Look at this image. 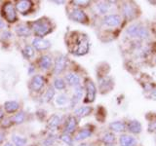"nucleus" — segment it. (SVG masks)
Returning a JSON list of instances; mask_svg holds the SVG:
<instances>
[{
    "label": "nucleus",
    "mask_w": 156,
    "mask_h": 146,
    "mask_svg": "<svg viewBox=\"0 0 156 146\" xmlns=\"http://www.w3.org/2000/svg\"><path fill=\"white\" fill-rule=\"evenodd\" d=\"M68 49L71 54L78 57L84 56L90 50V42L88 37L82 33H72L68 41Z\"/></svg>",
    "instance_id": "1"
},
{
    "label": "nucleus",
    "mask_w": 156,
    "mask_h": 146,
    "mask_svg": "<svg viewBox=\"0 0 156 146\" xmlns=\"http://www.w3.org/2000/svg\"><path fill=\"white\" fill-rule=\"evenodd\" d=\"M126 34L129 37L139 39V40H145L149 37V31L141 23H132L126 28Z\"/></svg>",
    "instance_id": "2"
},
{
    "label": "nucleus",
    "mask_w": 156,
    "mask_h": 146,
    "mask_svg": "<svg viewBox=\"0 0 156 146\" xmlns=\"http://www.w3.org/2000/svg\"><path fill=\"white\" fill-rule=\"evenodd\" d=\"M31 28H32L33 33L39 38H42L43 36L47 35V34H49L53 30L51 22L45 18L39 19L37 21L33 22Z\"/></svg>",
    "instance_id": "3"
},
{
    "label": "nucleus",
    "mask_w": 156,
    "mask_h": 146,
    "mask_svg": "<svg viewBox=\"0 0 156 146\" xmlns=\"http://www.w3.org/2000/svg\"><path fill=\"white\" fill-rule=\"evenodd\" d=\"M68 18H69L73 22L80 23L83 24H87L88 23H89V18H88L86 13L79 8L71 9L70 11L68 12Z\"/></svg>",
    "instance_id": "4"
},
{
    "label": "nucleus",
    "mask_w": 156,
    "mask_h": 146,
    "mask_svg": "<svg viewBox=\"0 0 156 146\" xmlns=\"http://www.w3.org/2000/svg\"><path fill=\"white\" fill-rule=\"evenodd\" d=\"M2 15L7 22L9 23H15L17 21V12L16 8L11 2L5 3L2 6Z\"/></svg>",
    "instance_id": "5"
},
{
    "label": "nucleus",
    "mask_w": 156,
    "mask_h": 146,
    "mask_svg": "<svg viewBox=\"0 0 156 146\" xmlns=\"http://www.w3.org/2000/svg\"><path fill=\"white\" fill-rule=\"evenodd\" d=\"M85 90H86V96L84 101L86 103H92V102H94L97 96V88L95 83L90 79H86Z\"/></svg>",
    "instance_id": "6"
},
{
    "label": "nucleus",
    "mask_w": 156,
    "mask_h": 146,
    "mask_svg": "<svg viewBox=\"0 0 156 146\" xmlns=\"http://www.w3.org/2000/svg\"><path fill=\"white\" fill-rule=\"evenodd\" d=\"M122 14L127 19H134L139 16L138 7L136 6V4L132 2L124 3L122 6Z\"/></svg>",
    "instance_id": "7"
},
{
    "label": "nucleus",
    "mask_w": 156,
    "mask_h": 146,
    "mask_svg": "<svg viewBox=\"0 0 156 146\" xmlns=\"http://www.w3.org/2000/svg\"><path fill=\"white\" fill-rule=\"evenodd\" d=\"M122 23V17L118 14L105 15L102 19V23L107 27H117Z\"/></svg>",
    "instance_id": "8"
},
{
    "label": "nucleus",
    "mask_w": 156,
    "mask_h": 146,
    "mask_svg": "<svg viewBox=\"0 0 156 146\" xmlns=\"http://www.w3.org/2000/svg\"><path fill=\"white\" fill-rule=\"evenodd\" d=\"M67 65V57L65 55H60L55 61V65H54V73L55 74H61V73L66 69Z\"/></svg>",
    "instance_id": "9"
},
{
    "label": "nucleus",
    "mask_w": 156,
    "mask_h": 146,
    "mask_svg": "<svg viewBox=\"0 0 156 146\" xmlns=\"http://www.w3.org/2000/svg\"><path fill=\"white\" fill-rule=\"evenodd\" d=\"M114 87V81L111 77L105 76L100 80V90L102 94L107 92H110Z\"/></svg>",
    "instance_id": "10"
},
{
    "label": "nucleus",
    "mask_w": 156,
    "mask_h": 146,
    "mask_svg": "<svg viewBox=\"0 0 156 146\" xmlns=\"http://www.w3.org/2000/svg\"><path fill=\"white\" fill-rule=\"evenodd\" d=\"M45 85V79L42 75H34L30 81V89L33 92H39Z\"/></svg>",
    "instance_id": "11"
},
{
    "label": "nucleus",
    "mask_w": 156,
    "mask_h": 146,
    "mask_svg": "<svg viewBox=\"0 0 156 146\" xmlns=\"http://www.w3.org/2000/svg\"><path fill=\"white\" fill-rule=\"evenodd\" d=\"M32 8V2L29 0H20L16 3V10L23 15L27 14Z\"/></svg>",
    "instance_id": "12"
},
{
    "label": "nucleus",
    "mask_w": 156,
    "mask_h": 146,
    "mask_svg": "<svg viewBox=\"0 0 156 146\" xmlns=\"http://www.w3.org/2000/svg\"><path fill=\"white\" fill-rule=\"evenodd\" d=\"M32 46L38 51H43V50H47V49L50 48L51 43L43 38L36 37L32 40Z\"/></svg>",
    "instance_id": "13"
},
{
    "label": "nucleus",
    "mask_w": 156,
    "mask_h": 146,
    "mask_svg": "<svg viewBox=\"0 0 156 146\" xmlns=\"http://www.w3.org/2000/svg\"><path fill=\"white\" fill-rule=\"evenodd\" d=\"M77 118L75 116H69L66 120V127H65V133L70 134L72 133H74L76 128H77Z\"/></svg>",
    "instance_id": "14"
},
{
    "label": "nucleus",
    "mask_w": 156,
    "mask_h": 146,
    "mask_svg": "<svg viewBox=\"0 0 156 146\" xmlns=\"http://www.w3.org/2000/svg\"><path fill=\"white\" fill-rule=\"evenodd\" d=\"M119 144L120 146H136L138 141L131 134H122L119 137Z\"/></svg>",
    "instance_id": "15"
},
{
    "label": "nucleus",
    "mask_w": 156,
    "mask_h": 146,
    "mask_svg": "<svg viewBox=\"0 0 156 146\" xmlns=\"http://www.w3.org/2000/svg\"><path fill=\"white\" fill-rule=\"evenodd\" d=\"M112 3L110 1H101L97 3V5H95V9L96 12L100 15H105L106 13H108L110 11V9L112 7Z\"/></svg>",
    "instance_id": "16"
},
{
    "label": "nucleus",
    "mask_w": 156,
    "mask_h": 146,
    "mask_svg": "<svg viewBox=\"0 0 156 146\" xmlns=\"http://www.w3.org/2000/svg\"><path fill=\"white\" fill-rule=\"evenodd\" d=\"M66 83H67L68 85L71 86V87H79L80 86V83H81V78L80 76L76 74V73H67L66 75Z\"/></svg>",
    "instance_id": "17"
},
{
    "label": "nucleus",
    "mask_w": 156,
    "mask_h": 146,
    "mask_svg": "<svg viewBox=\"0 0 156 146\" xmlns=\"http://www.w3.org/2000/svg\"><path fill=\"white\" fill-rule=\"evenodd\" d=\"M143 127L138 120H132L127 125V130L133 134H139L141 133Z\"/></svg>",
    "instance_id": "18"
},
{
    "label": "nucleus",
    "mask_w": 156,
    "mask_h": 146,
    "mask_svg": "<svg viewBox=\"0 0 156 146\" xmlns=\"http://www.w3.org/2000/svg\"><path fill=\"white\" fill-rule=\"evenodd\" d=\"M15 31L18 34L20 37H28L31 35V29L28 27L27 24L24 23H20L15 28Z\"/></svg>",
    "instance_id": "19"
},
{
    "label": "nucleus",
    "mask_w": 156,
    "mask_h": 146,
    "mask_svg": "<svg viewBox=\"0 0 156 146\" xmlns=\"http://www.w3.org/2000/svg\"><path fill=\"white\" fill-rule=\"evenodd\" d=\"M83 92H84V90H83V88L81 86L76 87L74 89L72 97L70 99V106L71 107H74L78 102L81 100L82 96H83Z\"/></svg>",
    "instance_id": "20"
},
{
    "label": "nucleus",
    "mask_w": 156,
    "mask_h": 146,
    "mask_svg": "<svg viewBox=\"0 0 156 146\" xmlns=\"http://www.w3.org/2000/svg\"><path fill=\"white\" fill-rule=\"evenodd\" d=\"M39 67L43 70H48L50 69L53 65V60L50 56L44 55L40 58H39Z\"/></svg>",
    "instance_id": "21"
},
{
    "label": "nucleus",
    "mask_w": 156,
    "mask_h": 146,
    "mask_svg": "<svg viewBox=\"0 0 156 146\" xmlns=\"http://www.w3.org/2000/svg\"><path fill=\"white\" fill-rule=\"evenodd\" d=\"M109 129L114 133H122L127 130V125L123 121H114L109 124Z\"/></svg>",
    "instance_id": "22"
},
{
    "label": "nucleus",
    "mask_w": 156,
    "mask_h": 146,
    "mask_svg": "<svg viewBox=\"0 0 156 146\" xmlns=\"http://www.w3.org/2000/svg\"><path fill=\"white\" fill-rule=\"evenodd\" d=\"M93 111V108L91 106H80L74 110L75 117L78 118H84V117L89 116Z\"/></svg>",
    "instance_id": "23"
},
{
    "label": "nucleus",
    "mask_w": 156,
    "mask_h": 146,
    "mask_svg": "<svg viewBox=\"0 0 156 146\" xmlns=\"http://www.w3.org/2000/svg\"><path fill=\"white\" fill-rule=\"evenodd\" d=\"M19 108H20V104L15 100L6 101L4 103V109L9 114H12V113H15V112H17L19 110Z\"/></svg>",
    "instance_id": "24"
},
{
    "label": "nucleus",
    "mask_w": 156,
    "mask_h": 146,
    "mask_svg": "<svg viewBox=\"0 0 156 146\" xmlns=\"http://www.w3.org/2000/svg\"><path fill=\"white\" fill-rule=\"evenodd\" d=\"M92 130L90 129H87V128H84V129H81L78 133L76 134L75 137H74V140L75 141H82L84 140L88 137H90L92 135Z\"/></svg>",
    "instance_id": "25"
},
{
    "label": "nucleus",
    "mask_w": 156,
    "mask_h": 146,
    "mask_svg": "<svg viewBox=\"0 0 156 146\" xmlns=\"http://www.w3.org/2000/svg\"><path fill=\"white\" fill-rule=\"evenodd\" d=\"M62 123V118L61 116H58V114H53L48 120V127L50 129H58V127L61 125Z\"/></svg>",
    "instance_id": "26"
},
{
    "label": "nucleus",
    "mask_w": 156,
    "mask_h": 146,
    "mask_svg": "<svg viewBox=\"0 0 156 146\" xmlns=\"http://www.w3.org/2000/svg\"><path fill=\"white\" fill-rule=\"evenodd\" d=\"M101 141L104 142L106 146H112L115 142V135L113 133H105L104 135L101 136Z\"/></svg>",
    "instance_id": "27"
},
{
    "label": "nucleus",
    "mask_w": 156,
    "mask_h": 146,
    "mask_svg": "<svg viewBox=\"0 0 156 146\" xmlns=\"http://www.w3.org/2000/svg\"><path fill=\"white\" fill-rule=\"evenodd\" d=\"M70 101V99H68V96L65 94H61L58 95L56 99H55V103L56 105H58V107H62V106H66L68 102Z\"/></svg>",
    "instance_id": "28"
},
{
    "label": "nucleus",
    "mask_w": 156,
    "mask_h": 146,
    "mask_svg": "<svg viewBox=\"0 0 156 146\" xmlns=\"http://www.w3.org/2000/svg\"><path fill=\"white\" fill-rule=\"evenodd\" d=\"M13 143L16 146H26V144L27 143V139L26 137H23V136L20 135H13L12 137Z\"/></svg>",
    "instance_id": "29"
},
{
    "label": "nucleus",
    "mask_w": 156,
    "mask_h": 146,
    "mask_svg": "<svg viewBox=\"0 0 156 146\" xmlns=\"http://www.w3.org/2000/svg\"><path fill=\"white\" fill-rule=\"evenodd\" d=\"M54 88L58 91H62L66 88V81L62 79V78H56L54 80Z\"/></svg>",
    "instance_id": "30"
},
{
    "label": "nucleus",
    "mask_w": 156,
    "mask_h": 146,
    "mask_svg": "<svg viewBox=\"0 0 156 146\" xmlns=\"http://www.w3.org/2000/svg\"><path fill=\"white\" fill-rule=\"evenodd\" d=\"M24 118H26V115H24L23 112H19V113L15 114L12 118V121L15 124H22L23 123Z\"/></svg>",
    "instance_id": "31"
},
{
    "label": "nucleus",
    "mask_w": 156,
    "mask_h": 146,
    "mask_svg": "<svg viewBox=\"0 0 156 146\" xmlns=\"http://www.w3.org/2000/svg\"><path fill=\"white\" fill-rule=\"evenodd\" d=\"M54 96H55V90H54V88L50 87L44 95V99H45V101L49 102L54 99Z\"/></svg>",
    "instance_id": "32"
},
{
    "label": "nucleus",
    "mask_w": 156,
    "mask_h": 146,
    "mask_svg": "<svg viewBox=\"0 0 156 146\" xmlns=\"http://www.w3.org/2000/svg\"><path fill=\"white\" fill-rule=\"evenodd\" d=\"M60 139L62 141H63L65 143H66L68 146H72L73 145V139L72 137L70 136V134H62L61 136H60Z\"/></svg>",
    "instance_id": "33"
},
{
    "label": "nucleus",
    "mask_w": 156,
    "mask_h": 146,
    "mask_svg": "<svg viewBox=\"0 0 156 146\" xmlns=\"http://www.w3.org/2000/svg\"><path fill=\"white\" fill-rule=\"evenodd\" d=\"M23 55L26 57L27 58H31L33 56H34V50H33V48L31 46H26L23 48Z\"/></svg>",
    "instance_id": "34"
},
{
    "label": "nucleus",
    "mask_w": 156,
    "mask_h": 146,
    "mask_svg": "<svg viewBox=\"0 0 156 146\" xmlns=\"http://www.w3.org/2000/svg\"><path fill=\"white\" fill-rule=\"evenodd\" d=\"M54 141H55V136L54 135L48 136V137L45 139V141H44V146H50L54 143Z\"/></svg>",
    "instance_id": "35"
},
{
    "label": "nucleus",
    "mask_w": 156,
    "mask_h": 146,
    "mask_svg": "<svg viewBox=\"0 0 156 146\" xmlns=\"http://www.w3.org/2000/svg\"><path fill=\"white\" fill-rule=\"evenodd\" d=\"M72 4H75V6L79 7H87L89 6V4L91 3L90 1H72Z\"/></svg>",
    "instance_id": "36"
},
{
    "label": "nucleus",
    "mask_w": 156,
    "mask_h": 146,
    "mask_svg": "<svg viewBox=\"0 0 156 146\" xmlns=\"http://www.w3.org/2000/svg\"><path fill=\"white\" fill-rule=\"evenodd\" d=\"M148 130L150 131V133H152V131H155L156 130V121L151 122V123L149 124V126H148Z\"/></svg>",
    "instance_id": "37"
},
{
    "label": "nucleus",
    "mask_w": 156,
    "mask_h": 146,
    "mask_svg": "<svg viewBox=\"0 0 156 146\" xmlns=\"http://www.w3.org/2000/svg\"><path fill=\"white\" fill-rule=\"evenodd\" d=\"M150 97H151V99H152L156 100V89H155V90H153L152 92H151Z\"/></svg>",
    "instance_id": "38"
},
{
    "label": "nucleus",
    "mask_w": 156,
    "mask_h": 146,
    "mask_svg": "<svg viewBox=\"0 0 156 146\" xmlns=\"http://www.w3.org/2000/svg\"><path fill=\"white\" fill-rule=\"evenodd\" d=\"M4 138H5V134L0 131V142H2V141L4 140Z\"/></svg>",
    "instance_id": "39"
},
{
    "label": "nucleus",
    "mask_w": 156,
    "mask_h": 146,
    "mask_svg": "<svg viewBox=\"0 0 156 146\" xmlns=\"http://www.w3.org/2000/svg\"><path fill=\"white\" fill-rule=\"evenodd\" d=\"M3 26H4V23H3L2 19H0V30H1Z\"/></svg>",
    "instance_id": "40"
},
{
    "label": "nucleus",
    "mask_w": 156,
    "mask_h": 146,
    "mask_svg": "<svg viewBox=\"0 0 156 146\" xmlns=\"http://www.w3.org/2000/svg\"><path fill=\"white\" fill-rule=\"evenodd\" d=\"M54 3H56V4H63V3H65V1H54Z\"/></svg>",
    "instance_id": "41"
},
{
    "label": "nucleus",
    "mask_w": 156,
    "mask_h": 146,
    "mask_svg": "<svg viewBox=\"0 0 156 146\" xmlns=\"http://www.w3.org/2000/svg\"><path fill=\"white\" fill-rule=\"evenodd\" d=\"M3 146H13V145H12V143H10V142H7V143H5V144H4Z\"/></svg>",
    "instance_id": "42"
},
{
    "label": "nucleus",
    "mask_w": 156,
    "mask_h": 146,
    "mask_svg": "<svg viewBox=\"0 0 156 146\" xmlns=\"http://www.w3.org/2000/svg\"><path fill=\"white\" fill-rule=\"evenodd\" d=\"M77 146H89L87 143H80L79 145H77Z\"/></svg>",
    "instance_id": "43"
},
{
    "label": "nucleus",
    "mask_w": 156,
    "mask_h": 146,
    "mask_svg": "<svg viewBox=\"0 0 156 146\" xmlns=\"http://www.w3.org/2000/svg\"><path fill=\"white\" fill-rule=\"evenodd\" d=\"M155 62H156V57H155Z\"/></svg>",
    "instance_id": "44"
}]
</instances>
